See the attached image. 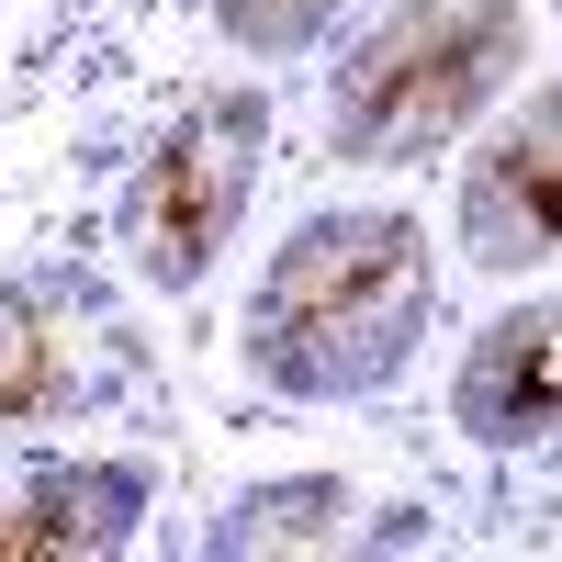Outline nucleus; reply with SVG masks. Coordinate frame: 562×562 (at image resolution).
<instances>
[{
    "mask_svg": "<svg viewBox=\"0 0 562 562\" xmlns=\"http://www.w3.org/2000/svg\"><path fill=\"white\" fill-rule=\"evenodd\" d=\"M124 326L79 270H12L0 281V439L68 428L113 394Z\"/></svg>",
    "mask_w": 562,
    "mask_h": 562,
    "instance_id": "20e7f679",
    "label": "nucleus"
},
{
    "mask_svg": "<svg viewBox=\"0 0 562 562\" xmlns=\"http://www.w3.org/2000/svg\"><path fill=\"white\" fill-rule=\"evenodd\" d=\"M147 461H34L0 484V562H102L147 518Z\"/></svg>",
    "mask_w": 562,
    "mask_h": 562,
    "instance_id": "423d86ee",
    "label": "nucleus"
},
{
    "mask_svg": "<svg viewBox=\"0 0 562 562\" xmlns=\"http://www.w3.org/2000/svg\"><path fill=\"white\" fill-rule=\"evenodd\" d=\"M461 259L473 270H540L562 259V79L518 102L484 158L461 169Z\"/></svg>",
    "mask_w": 562,
    "mask_h": 562,
    "instance_id": "39448f33",
    "label": "nucleus"
},
{
    "mask_svg": "<svg viewBox=\"0 0 562 562\" xmlns=\"http://www.w3.org/2000/svg\"><path fill=\"white\" fill-rule=\"evenodd\" d=\"M326 23H338V0H214V34L237 45V57H259V68L315 57Z\"/></svg>",
    "mask_w": 562,
    "mask_h": 562,
    "instance_id": "6e6552de",
    "label": "nucleus"
},
{
    "mask_svg": "<svg viewBox=\"0 0 562 562\" xmlns=\"http://www.w3.org/2000/svg\"><path fill=\"white\" fill-rule=\"evenodd\" d=\"M450 405H461V428H473L484 450H540V439H562V293L506 304L484 338L461 349Z\"/></svg>",
    "mask_w": 562,
    "mask_h": 562,
    "instance_id": "0eeeda50",
    "label": "nucleus"
},
{
    "mask_svg": "<svg viewBox=\"0 0 562 562\" xmlns=\"http://www.w3.org/2000/svg\"><path fill=\"white\" fill-rule=\"evenodd\" d=\"M529 68V12L518 0H394L326 90V147L338 158H439L450 135L495 113V90Z\"/></svg>",
    "mask_w": 562,
    "mask_h": 562,
    "instance_id": "f03ea898",
    "label": "nucleus"
},
{
    "mask_svg": "<svg viewBox=\"0 0 562 562\" xmlns=\"http://www.w3.org/2000/svg\"><path fill=\"white\" fill-rule=\"evenodd\" d=\"M259 158H270V90H203V102H180V124L135 158L124 203H113V237H124L147 293H192L225 259V237H237V214L259 192Z\"/></svg>",
    "mask_w": 562,
    "mask_h": 562,
    "instance_id": "7ed1b4c3",
    "label": "nucleus"
},
{
    "mask_svg": "<svg viewBox=\"0 0 562 562\" xmlns=\"http://www.w3.org/2000/svg\"><path fill=\"white\" fill-rule=\"evenodd\" d=\"M439 315L428 225L394 203H326L270 248L248 293V371L293 405H360L394 394Z\"/></svg>",
    "mask_w": 562,
    "mask_h": 562,
    "instance_id": "f257e3e1",
    "label": "nucleus"
}]
</instances>
